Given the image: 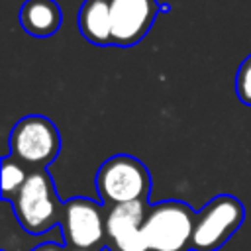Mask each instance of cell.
<instances>
[{
    "instance_id": "1",
    "label": "cell",
    "mask_w": 251,
    "mask_h": 251,
    "mask_svg": "<svg viewBox=\"0 0 251 251\" xmlns=\"http://www.w3.org/2000/svg\"><path fill=\"white\" fill-rule=\"evenodd\" d=\"M10 204L22 229L31 235H41L61 224L65 202L59 200L47 169H41L29 173L24 188Z\"/></svg>"
},
{
    "instance_id": "2",
    "label": "cell",
    "mask_w": 251,
    "mask_h": 251,
    "mask_svg": "<svg viewBox=\"0 0 251 251\" xmlns=\"http://www.w3.org/2000/svg\"><path fill=\"white\" fill-rule=\"evenodd\" d=\"M96 190L106 208L126 202H149L151 176L147 167L131 155L106 159L96 173Z\"/></svg>"
},
{
    "instance_id": "3",
    "label": "cell",
    "mask_w": 251,
    "mask_h": 251,
    "mask_svg": "<svg viewBox=\"0 0 251 251\" xmlns=\"http://www.w3.org/2000/svg\"><path fill=\"white\" fill-rule=\"evenodd\" d=\"M196 212L180 200L151 204L141 231L149 251H190Z\"/></svg>"
},
{
    "instance_id": "4",
    "label": "cell",
    "mask_w": 251,
    "mask_h": 251,
    "mask_svg": "<svg viewBox=\"0 0 251 251\" xmlns=\"http://www.w3.org/2000/svg\"><path fill=\"white\" fill-rule=\"evenodd\" d=\"M245 220L243 204L231 194H218L194 216L190 251H218L241 227Z\"/></svg>"
},
{
    "instance_id": "5",
    "label": "cell",
    "mask_w": 251,
    "mask_h": 251,
    "mask_svg": "<svg viewBox=\"0 0 251 251\" xmlns=\"http://www.w3.org/2000/svg\"><path fill=\"white\" fill-rule=\"evenodd\" d=\"M10 155L29 171L47 169L59 155L61 137L45 116H25L10 131Z\"/></svg>"
},
{
    "instance_id": "6",
    "label": "cell",
    "mask_w": 251,
    "mask_h": 251,
    "mask_svg": "<svg viewBox=\"0 0 251 251\" xmlns=\"http://www.w3.org/2000/svg\"><path fill=\"white\" fill-rule=\"evenodd\" d=\"M63 241L73 249L90 251L106 235L104 204H98L84 196L65 200L61 216Z\"/></svg>"
},
{
    "instance_id": "7",
    "label": "cell",
    "mask_w": 251,
    "mask_h": 251,
    "mask_svg": "<svg viewBox=\"0 0 251 251\" xmlns=\"http://www.w3.org/2000/svg\"><path fill=\"white\" fill-rule=\"evenodd\" d=\"M112 45L131 47L145 37L155 16L157 0H110Z\"/></svg>"
},
{
    "instance_id": "8",
    "label": "cell",
    "mask_w": 251,
    "mask_h": 251,
    "mask_svg": "<svg viewBox=\"0 0 251 251\" xmlns=\"http://www.w3.org/2000/svg\"><path fill=\"white\" fill-rule=\"evenodd\" d=\"M149 202H126L108 208L106 235L112 239V251H149L141 226Z\"/></svg>"
},
{
    "instance_id": "9",
    "label": "cell",
    "mask_w": 251,
    "mask_h": 251,
    "mask_svg": "<svg viewBox=\"0 0 251 251\" xmlns=\"http://www.w3.org/2000/svg\"><path fill=\"white\" fill-rule=\"evenodd\" d=\"M78 29L94 45H112V12L110 0H84L78 12Z\"/></svg>"
},
{
    "instance_id": "10",
    "label": "cell",
    "mask_w": 251,
    "mask_h": 251,
    "mask_svg": "<svg viewBox=\"0 0 251 251\" xmlns=\"http://www.w3.org/2000/svg\"><path fill=\"white\" fill-rule=\"evenodd\" d=\"M20 24L33 37H49L61 25V10L55 0H25L20 10Z\"/></svg>"
},
{
    "instance_id": "11",
    "label": "cell",
    "mask_w": 251,
    "mask_h": 251,
    "mask_svg": "<svg viewBox=\"0 0 251 251\" xmlns=\"http://www.w3.org/2000/svg\"><path fill=\"white\" fill-rule=\"evenodd\" d=\"M29 173L31 171H27V167L20 163L16 157L12 155L2 157V200L4 202H12L16 198V194L24 188Z\"/></svg>"
},
{
    "instance_id": "12",
    "label": "cell",
    "mask_w": 251,
    "mask_h": 251,
    "mask_svg": "<svg viewBox=\"0 0 251 251\" xmlns=\"http://www.w3.org/2000/svg\"><path fill=\"white\" fill-rule=\"evenodd\" d=\"M235 92H237V98L245 106H251V55H247L243 59V63L239 65V69H237Z\"/></svg>"
},
{
    "instance_id": "13",
    "label": "cell",
    "mask_w": 251,
    "mask_h": 251,
    "mask_svg": "<svg viewBox=\"0 0 251 251\" xmlns=\"http://www.w3.org/2000/svg\"><path fill=\"white\" fill-rule=\"evenodd\" d=\"M31 251H65V247L57 241H43V243H37L35 247H31Z\"/></svg>"
},
{
    "instance_id": "14",
    "label": "cell",
    "mask_w": 251,
    "mask_h": 251,
    "mask_svg": "<svg viewBox=\"0 0 251 251\" xmlns=\"http://www.w3.org/2000/svg\"><path fill=\"white\" fill-rule=\"evenodd\" d=\"M100 251H112V249H110V247H102Z\"/></svg>"
},
{
    "instance_id": "15",
    "label": "cell",
    "mask_w": 251,
    "mask_h": 251,
    "mask_svg": "<svg viewBox=\"0 0 251 251\" xmlns=\"http://www.w3.org/2000/svg\"><path fill=\"white\" fill-rule=\"evenodd\" d=\"M73 251H86V249H73Z\"/></svg>"
}]
</instances>
